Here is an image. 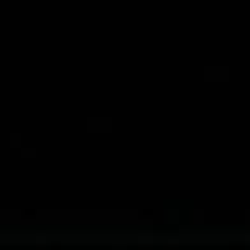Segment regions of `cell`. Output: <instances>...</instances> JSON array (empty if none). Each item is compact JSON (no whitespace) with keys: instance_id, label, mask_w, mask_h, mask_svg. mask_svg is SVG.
<instances>
[]
</instances>
